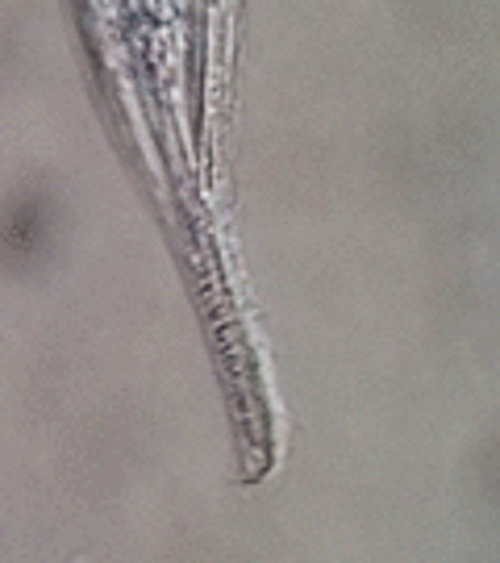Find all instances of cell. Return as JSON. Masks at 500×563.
I'll list each match as a JSON object with an SVG mask.
<instances>
[{
    "label": "cell",
    "instance_id": "1",
    "mask_svg": "<svg viewBox=\"0 0 500 563\" xmlns=\"http://www.w3.org/2000/svg\"><path fill=\"white\" fill-rule=\"evenodd\" d=\"M46 239V209L38 197H18L13 209L0 218V246L4 255H34Z\"/></svg>",
    "mask_w": 500,
    "mask_h": 563
}]
</instances>
